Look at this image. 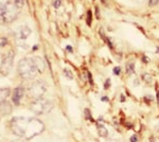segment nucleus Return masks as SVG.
<instances>
[{
	"instance_id": "obj_1",
	"label": "nucleus",
	"mask_w": 159,
	"mask_h": 142,
	"mask_svg": "<svg viewBox=\"0 0 159 142\" xmlns=\"http://www.w3.org/2000/svg\"><path fill=\"white\" fill-rule=\"evenodd\" d=\"M11 131L19 138H24L25 140H30L43 133V123L37 118H25L15 117L11 120L10 124Z\"/></svg>"
},
{
	"instance_id": "obj_2",
	"label": "nucleus",
	"mask_w": 159,
	"mask_h": 142,
	"mask_svg": "<svg viewBox=\"0 0 159 142\" xmlns=\"http://www.w3.org/2000/svg\"><path fill=\"white\" fill-rule=\"evenodd\" d=\"M17 70H18L19 76L24 80L34 79L38 73H40L37 57L32 56V57L21 58L18 63V66H17Z\"/></svg>"
},
{
	"instance_id": "obj_3",
	"label": "nucleus",
	"mask_w": 159,
	"mask_h": 142,
	"mask_svg": "<svg viewBox=\"0 0 159 142\" xmlns=\"http://www.w3.org/2000/svg\"><path fill=\"white\" fill-rule=\"evenodd\" d=\"M20 10L14 0L0 4V24H11L19 15Z\"/></svg>"
},
{
	"instance_id": "obj_4",
	"label": "nucleus",
	"mask_w": 159,
	"mask_h": 142,
	"mask_svg": "<svg viewBox=\"0 0 159 142\" xmlns=\"http://www.w3.org/2000/svg\"><path fill=\"white\" fill-rule=\"evenodd\" d=\"M53 108V104L52 102L47 99H38V100H34L32 103H31L30 109L32 110L35 115H46V113L50 112Z\"/></svg>"
},
{
	"instance_id": "obj_5",
	"label": "nucleus",
	"mask_w": 159,
	"mask_h": 142,
	"mask_svg": "<svg viewBox=\"0 0 159 142\" xmlns=\"http://www.w3.org/2000/svg\"><path fill=\"white\" fill-rule=\"evenodd\" d=\"M47 91V85L43 81H36L33 82L28 88V95L33 100L42 99L43 94Z\"/></svg>"
},
{
	"instance_id": "obj_6",
	"label": "nucleus",
	"mask_w": 159,
	"mask_h": 142,
	"mask_svg": "<svg viewBox=\"0 0 159 142\" xmlns=\"http://www.w3.org/2000/svg\"><path fill=\"white\" fill-rule=\"evenodd\" d=\"M14 57H15V54L13 50L9 51V52L3 55L1 64H0V73H1L2 76H9V73L12 70L13 63H14Z\"/></svg>"
},
{
	"instance_id": "obj_7",
	"label": "nucleus",
	"mask_w": 159,
	"mask_h": 142,
	"mask_svg": "<svg viewBox=\"0 0 159 142\" xmlns=\"http://www.w3.org/2000/svg\"><path fill=\"white\" fill-rule=\"evenodd\" d=\"M25 94V89L24 86H18L17 88H15L12 97V100L15 103V105H19L21 103V100L24 99Z\"/></svg>"
},
{
	"instance_id": "obj_8",
	"label": "nucleus",
	"mask_w": 159,
	"mask_h": 142,
	"mask_svg": "<svg viewBox=\"0 0 159 142\" xmlns=\"http://www.w3.org/2000/svg\"><path fill=\"white\" fill-rule=\"evenodd\" d=\"M31 29L29 27H27V25H22V27H20L18 30H17V32H16V36H17V38L18 39H21V40H24V39H27L28 37L31 35Z\"/></svg>"
},
{
	"instance_id": "obj_9",
	"label": "nucleus",
	"mask_w": 159,
	"mask_h": 142,
	"mask_svg": "<svg viewBox=\"0 0 159 142\" xmlns=\"http://www.w3.org/2000/svg\"><path fill=\"white\" fill-rule=\"evenodd\" d=\"M12 112V105L10 102H6L1 103L0 104V113H1L2 116H7V115H10V113Z\"/></svg>"
},
{
	"instance_id": "obj_10",
	"label": "nucleus",
	"mask_w": 159,
	"mask_h": 142,
	"mask_svg": "<svg viewBox=\"0 0 159 142\" xmlns=\"http://www.w3.org/2000/svg\"><path fill=\"white\" fill-rule=\"evenodd\" d=\"M10 94H11V90H10L9 87H6V88H0V104L3 102H6L7 98L10 97Z\"/></svg>"
},
{
	"instance_id": "obj_11",
	"label": "nucleus",
	"mask_w": 159,
	"mask_h": 142,
	"mask_svg": "<svg viewBox=\"0 0 159 142\" xmlns=\"http://www.w3.org/2000/svg\"><path fill=\"white\" fill-rule=\"evenodd\" d=\"M98 130H99V135L101 137H107L108 136V131L106 130V127H105L104 125L102 124H98Z\"/></svg>"
},
{
	"instance_id": "obj_12",
	"label": "nucleus",
	"mask_w": 159,
	"mask_h": 142,
	"mask_svg": "<svg viewBox=\"0 0 159 142\" xmlns=\"http://www.w3.org/2000/svg\"><path fill=\"white\" fill-rule=\"evenodd\" d=\"M126 71H127V73H129V74L134 73V72H135V64L134 63H127Z\"/></svg>"
},
{
	"instance_id": "obj_13",
	"label": "nucleus",
	"mask_w": 159,
	"mask_h": 142,
	"mask_svg": "<svg viewBox=\"0 0 159 142\" xmlns=\"http://www.w3.org/2000/svg\"><path fill=\"white\" fill-rule=\"evenodd\" d=\"M142 80L145 82V83L150 84V83H152V81H153V76H151V74H148V73H144L142 76Z\"/></svg>"
},
{
	"instance_id": "obj_14",
	"label": "nucleus",
	"mask_w": 159,
	"mask_h": 142,
	"mask_svg": "<svg viewBox=\"0 0 159 142\" xmlns=\"http://www.w3.org/2000/svg\"><path fill=\"white\" fill-rule=\"evenodd\" d=\"M15 3L17 4V7H19V9H22L25 6V0H14Z\"/></svg>"
},
{
	"instance_id": "obj_15",
	"label": "nucleus",
	"mask_w": 159,
	"mask_h": 142,
	"mask_svg": "<svg viewBox=\"0 0 159 142\" xmlns=\"http://www.w3.org/2000/svg\"><path fill=\"white\" fill-rule=\"evenodd\" d=\"M64 74H65V76H67L69 80H72L73 76H72V73H71L70 70H68V69H65V70H64Z\"/></svg>"
},
{
	"instance_id": "obj_16",
	"label": "nucleus",
	"mask_w": 159,
	"mask_h": 142,
	"mask_svg": "<svg viewBox=\"0 0 159 142\" xmlns=\"http://www.w3.org/2000/svg\"><path fill=\"white\" fill-rule=\"evenodd\" d=\"M159 2V0H148V4L151 7H154V6H157Z\"/></svg>"
},
{
	"instance_id": "obj_17",
	"label": "nucleus",
	"mask_w": 159,
	"mask_h": 142,
	"mask_svg": "<svg viewBox=\"0 0 159 142\" xmlns=\"http://www.w3.org/2000/svg\"><path fill=\"white\" fill-rule=\"evenodd\" d=\"M53 6H54L55 9H58V7H61V0H55L54 3H53Z\"/></svg>"
},
{
	"instance_id": "obj_18",
	"label": "nucleus",
	"mask_w": 159,
	"mask_h": 142,
	"mask_svg": "<svg viewBox=\"0 0 159 142\" xmlns=\"http://www.w3.org/2000/svg\"><path fill=\"white\" fill-rule=\"evenodd\" d=\"M120 71H121V68H120V67H116V68L114 69V73L116 74V76H119Z\"/></svg>"
},
{
	"instance_id": "obj_19",
	"label": "nucleus",
	"mask_w": 159,
	"mask_h": 142,
	"mask_svg": "<svg viewBox=\"0 0 159 142\" xmlns=\"http://www.w3.org/2000/svg\"><path fill=\"white\" fill-rule=\"evenodd\" d=\"M130 142H138V138H137V136L134 135V136L130 137Z\"/></svg>"
},
{
	"instance_id": "obj_20",
	"label": "nucleus",
	"mask_w": 159,
	"mask_h": 142,
	"mask_svg": "<svg viewBox=\"0 0 159 142\" xmlns=\"http://www.w3.org/2000/svg\"><path fill=\"white\" fill-rule=\"evenodd\" d=\"M90 24V11H88V25Z\"/></svg>"
},
{
	"instance_id": "obj_21",
	"label": "nucleus",
	"mask_w": 159,
	"mask_h": 142,
	"mask_svg": "<svg viewBox=\"0 0 159 142\" xmlns=\"http://www.w3.org/2000/svg\"><path fill=\"white\" fill-rule=\"evenodd\" d=\"M12 142H24V140H22V139H16V140H14Z\"/></svg>"
}]
</instances>
